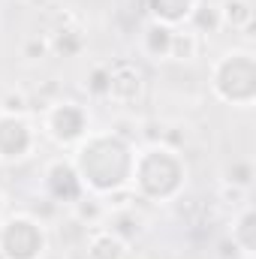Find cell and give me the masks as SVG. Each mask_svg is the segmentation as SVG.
<instances>
[{"label":"cell","instance_id":"cell-1","mask_svg":"<svg viewBox=\"0 0 256 259\" xmlns=\"http://www.w3.org/2000/svg\"><path fill=\"white\" fill-rule=\"evenodd\" d=\"M133 163H136V148L133 142L118 133H88L72 157V166L81 178L84 190L94 193H115L121 187H130L133 181Z\"/></svg>","mask_w":256,"mask_h":259},{"label":"cell","instance_id":"cell-2","mask_svg":"<svg viewBox=\"0 0 256 259\" xmlns=\"http://www.w3.org/2000/svg\"><path fill=\"white\" fill-rule=\"evenodd\" d=\"M184 160L169 145H148L145 151H136L133 163V181L136 196L145 202H169L181 193L184 187Z\"/></svg>","mask_w":256,"mask_h":259},{"label":"cell","instance_id":"cell-3","mask_svg":"<svg viewBox=\"0 0 256 259\" xmlns=\"http://www.w3.org/2000/svg\"><path fill=\"white\" fill-rule=\"evenodd\" d=\"M211 91L217 100L250 109L256 100V58L247 49H232L226 52L217 64L211 66Z\"/></svg>","mask_w":256,"mask_h":259},{"label":"cell","instance_id":"cell-4","mask_svg":"<svg viewBox=\"0 0 256 259\" xmlns=\"http://www.w3.org/2000/svg\"><path fill=\"white\" fill-rule=\"evenodd\" d=\"M3 259H39L46 253V226L30 214H12L0 223Z\"/></svg>","mask_w":256,"mask_h":259},{"label":"cell","instance_id":"cell-5","mask_svg":"<svg viewBox=\"0 0 256 259\" xmlns=\"http://www.w3.org/2000/svg\"><path fill=\"white\" fill-rule=\"evenodd\" d=\"M42 127H46V136L61 145V148H69V145H78L88 130H91V118L84 112V106L72 103V100H61L55 106L46 109V118H42Z\"/></svg>","mask_w":256,"mask_h":259},{"label":"cell","instance_id":"cell-6","mask_svg":"<svg viewBox=\"0 0 256 259\" xmlns=\"http://www.w3.org/2000/svg\"><path fill=\"white\" fill-rule=\"evenodd\" d=\"M109 69V100L130 106L142 97L145 91V66L133 58H115L112 64H106Z\"/></svg>","mask_w":256,"mask_h":259},{"label":"cell","instance_id":"cell-7","mask_svg":"<svg viewBox=\"0 0 256 259\" xmlns=\"http://www.w3.org/2000/svg\"><path fill=\"white\" fill-rule=\"evenodd\" d=\"M33 145H36V133L24 115L0 112V160L3 163L24 160L33 151Z\"/></svg>","mask_w":256,"mask_h":259},{"label":"cell","instance_id":"cell-8","mask_svg":"<svg viewBox=\"0 0 256 259\" xmlns=\"http://www.w3.org/2000/svg\"><path fill=\"white\" fill-rule=\"evenodd\" d=\"M42 187H46V196L49 202H58V205H72L75 199L84 196V187H81V178L72 166V160H52L42 172Z\"/></svg>","mask_w":256,"mask_h":259},{"label":"cell","instance_id":"cell-9","mask_svg":"<svg viewBox=\"0 0 256 259\" xmlns=\"http://www.w3.org/2000/svg\"><path fill=\"white\" fill-rule=\"evenodd\" d=\"M127 241L109 226H94L84 232V256L88 259H127Z\"/></svg>","mask_w":256,"mask_h":259},{"label":"cell","instance_id":"cell-10","mask_svg":"<svg viewBox=\"0 0 256 259\" xmlns=\"http://www.w3.org/2000/svg\"><path fill=\"white\" fill-rule=\"evenodd\" d=\"M229 241L244 253V256L250 259L256 253V211L250 202H244L241 205V211H238V217L232 220V232H229Z\"/></svg>","mask_w":256,"mask_h":259},{"label":"cell","instance_id":"cell-11","mask_svg":"<svg viewBox=\"0 0 256 259\" xmlns=\"http://www.w3.org/2000/svg\"><path fill=\"white\" fill-rule=\"evenodd\" d=\"M145 6L151 12V21L178 27V24H187L196 0H145Z\"/></svg>","mask_w":256,"mask_h":259},{"label":"cell","instance_id":"cell-12","mask_svg":"<svg viewBox=\"0 0 256 259\" xmlns=\"http://www.w3.org/2000/svg\"><path fill=\"white\" fill-rule=\"evenodd\" d=\"M217 9H220L223 27L238 30L244 36H253V3L250 0H223Z\"/></svg>","mask_w":256,"mask_h":259},{"label":"cell","instance_id":"cell-13","mask_svg":"<svg viewBox=\"0 0 256 259\" xmlns=\"http://www.w3.org/2000/svg\"><path fill=\"white\" fill-rule=\"evenodd\" d=\"M172 33H175V27L160 24V21H148L145 30H142V52L148 58H154V61L169 58V52H172Z\"/></svg>","mask_w":256,"mask_h":259},{"label":"cell","instance_id":"cell-14","mask_svg":"<svg viewBox=\"0 0 256 259\" xmlns=\"http://www.w3.org/2000/svg\"><path fill=\"white\" fill-rule=\"evenodd\" d=\"M187 24H190L193 33H217L223 24H220V9L214 6V3H205V0H196V6H193L190 18H187Z\"/></svg>","mask_w":256,"mask_h":259},{"label":"cell","instance_id":"cell-15","mask_svg":"<svg viewBox=\"0 0 256 259\" xmlns=\"http://www.w3.org/2000/svg\"><path fill=\"white\" fill-rule=\"evenodd\" d=\"M52 52L64 55V58H75L81 49H84V33L78 27H69V24H61L55 33H52Z\"/></svg>","mask_w":256,"mask_h":259},{"label":"cell","instance_id":"cell-16","mask_svg":"<svg viewBox=\"0 0 256 259\" xmlns=\"http://www.w3.org/2000/svg\"><path fill=\"white\" fill-rule=\"evenodd\" d=\"M199 49H202V36L193 33L190 27H181V30L172 33V52H169V58H175V61H196Z\"/></svg>","mask_w":256,"mask_h":259},{"label":"cell","instance_id":"cell-17","mask_svg":"<svg viewBox=\"0 0 256 259\" xmlns=\"http://www.w3.org/2000/svg\"><path fill=\"white\" fill-rule=\"evenodd\" d=\"M106 205L100 202V199H94V196H81V199H75L72 202V220L75 223H81L84 229L88 226H97L100 220H106Z\"/></svg>","mask_w":256,"mask_h":259},{"label":"cell","instance_id":"cell-18","mask_svg":"<svg viewBox=\"0 0 256 259\" xmlns=\"http://www.w3.org/2000/svg\"><path fill=\"white\" fill-rule=\"evenodd\" d=\"M109 229H115L124 241H133V238L142 232V220L136 217V208H130V211H112Z\"/></svg>","mask_w":256,"mask_h":259},{"label":"cell","instance_id":"cell-19","mask_svg":"<svg viewBox=\"0 0 256 259\" xmlns=\"http://www.w3.org/2000/svg\"><path fill=\"white\" fill-rule=\"evenodd\" d=\"M226 184L232 187H241V190H250L253 184V163L250 160H232V166L226 169Z\"/></svg>","mask_w":256,"mask_h":259},{"label":"cell","instance_id":"cell-20","mask_svg":"<svg viewBox=\"0 0 256 259\" xmlns=\"http://www.w3.org/2000/svg\"><path fill=\"white\" fill-rule=\"evenodd\" d=\"M84 91L97 100H106L109 97V69L106 64H97L88 75H84Z\"/></svg>","mask_w":256,"mask_h":259},{"label":"cell","instance_id":"cell-21","mask_svg":"<svg viewBox=\"0 0 256 259\" xmlns=\"http://www.w3.org/2000/svg\"><path fill=\"white\" fill-rule=\"evenodd\" d=\"M52 52V42L42 36H33V39H27V46H24V58H30V61H42L46 55Z\"/></svg>","mask_w":256,"mask_h":259},{"label":"cell","instance_id":"cell-22","mask_svg":"<svg viewBox=\"0 0 256 259\" xmlns=\"http://www.w3.org/2000/svg\"><path fill=\"white\" fill-rule=\"evenodd\" d=\"M220 199H223L226 205H232V208H241V205L247 202V190L232 187V184H226V181H223V187H220Z\"/></svg>","mask_w":256,"mask_h":259},{"label":"cell","instance_id":"cell-23","mask_svg":"<svg viewBox=\"0 0 256 259\" xmlns=\"http://www.w3.org/2000/svg\"><path fill=\"white\" fill-rule=\"evenodd\" d=\"M3 112H9V115H24V112H27V97H24V94H6V97H3Z\"/></svg>","mask_w":256,"mask_h":259},{"label":"cell","instance_id":"cell-24","mask_svg":"<svg viewBox=\"0 0 256 259\" xmlns=\"http://www.w3.org/2000/svg\"><path fill=\"white\" fill-rule=\"evenodd\" d=\"M220 259H247V256H244L229 238H223V241H220Z\"/></svg>","mask_w":256,"mask_h":259},{"label":"cell","instance_id":"cell-25","mask_svg":"<svg viewBox=\"0 0 256 259\" xmlns=\"http://www.w3.org/2000/svg\"><path fill=\"white\" fill-rule=\"evenodd\" d=\"M0 214H3V193H0Z\"/></svg>","mask_w":256,"mask_h":259},{"label":"cell","instance_id":"cell-26","mask_svg":"<svg viewBox=\"0 0 256 259\" xmlns=\"http://www.w3.org/2000/svg\"><path fill=\"white\" fill-rule=\"evenodd\" d=\"M205 3H214V0H205Z\"/></svg>","mask_w":256,"mask_h":259},{"label":"cell","instance_id":"cell-27","mask_svg":"<svg viewBox=\"0 0 256 259\" xmlns=\"http://www.w3.org/2000/svg\"><path fill=\"white\" fill-rule=\"evenodd\" d=\"M0 259H3V253H0Z\"/></svg>","mask_w":256,"mask_h":259}]
</instances>
